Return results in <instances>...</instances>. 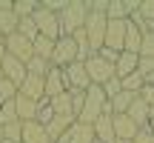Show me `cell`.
Returning a JSON list of instances; mask_svg holds the SVG:
<instances>
[{
	"label": "cell",
	"instance_id": "24",
	"mask_svg": "<svg viewBox=\"0 0 154 143\" xmlns=\"http://www.w3.org/2000/svg\"><path fill=\"white\" fill-rule=\"evenodd\" d=\"M134 97H137V94H131V92H120L117 97H111L109 100V103H111V115H126L128 106L134 103Z\"/></svg>",
	"mask_w": 154,
	"mask_h": 143
},
{
	"label": "cell",
	"instance_id": "18",
	"mask_svg": "<svg viewBox=\"0 0 154 143\" xmlns=\"http://www.w3.org/2000/svg\"><path fill=\"white\" fill-rule=\"evenodd\" d=\"M91 126H94V140H100V143H117L114 129H111V115H100V120L91 123Z\"/></svg>",
	"mask_w": 154,
	"mask_h": 143
},
{
	"label": "cell",
	"instance_id": "8",
	"mask_svg": "<svg viewBox=\"0 0 154 143\" xmlns=\"http://www.w3.org/2000/svg\"><path fill=\"white\" fill-rule=\"evenodd\" d=\"M63 77H66L69 92H86V89L91 86V80H88V75H86V63H83V60L66 66V69H63Z\"/></svg>",
	"mask_w": 154,
	"mask_h": 143
},
{
	"label": "cell",
	"instance_id": "27",
	"mask_svg": "<svg viewBox=\"0 0 154 143\" xmlns=\"http://www.w3.org/2000/svg\"><path fill=\"white\" fill-rule=\"evenodd\" d=\"M17 34H23L26 40H37L40 37V32H37V23H34V17H23L20 23H17Z\"/></svg>",
	"mask_w": 154,
	"mask_h": 143
},
{
	"label": "cell",
	"instance_id": "42",
	"mask_svg": "<svg viewBox=\"0 0 154 143\" xmlns=\"http://www.w3.org/2000/svg\"><path fill=\"white\" fill-rule=\"evenodd\" d=\"M3 57H6V46L0 43V77H3Z\"/></svg>",
	"mask_w": 154,
	"mask_h": 143
},
{
	"label": "cell",
	"instance_id": "22",
	"mask_svg": "<svg viewBox=\"0 0 154 143\" xmlns=\"http://www.w3.org/2000/svg\"><path fill=\"white\" fill-rule=\"evenodd\" d=\"M140 46H143V32H140V29L128 20V26H126V49H123V52L140 55Z\"/></svg>",
	"mask_w": 154,
	"mask_h": 143
},
{
	"label": "cell",
	"instance_id": "7",
	"mask_svg": "<svg viewBox=\"0 0 154 143\" xmlns=\"http://www.w3.org/2000/svg\"><path fill=\"white\" fill-rule=\"evenodd\" d=\"M3 46H6V55H11V57H17L20 63H29L34 57V46H32V40H26L23 34H9V37H3Z\"/></svg>",
	"mask_w": 154,
	"mask_h": 143
},
{
	"label": "cell",
	"instance_id": "28",
	"mask_svg": "<svg viewBox=\"0 0 154 143\" xmlns=\"http://www.w3.org/2000/svg\"><path fill=\"white\" fill-rule=\"evenodd\" d=\"M37 9H40L37 0H17V3H11V11H14L20 20H23V17H32Z\"/></svg>",
	"mask_w": 154,
	"mask_h": 143
},
{
	"label": "cell",
	"instance_id": "13",
	"mask_svg": "<svg viewBox=\"0 0 154 143\" xmlns=\"http://www.w3.org/2000/svg\"><path fill=\"white\" fill-rule=\"evenodd\" d=\"M20 143H51V138H49V132H46V126H43V123L29 120V123H23Z\"/></svg>",
	"mask_w": 154,
	"mask_h": 143
},
{
	"label": "cell",
	"instance_id": "6",
	"mask_svg": "<svg viewBox=\"0 0 154 143\" xmlns=\"http://www.w3.org/2000/svg\"><path fill=\"white\" fill-rule=\"evenodd\" d=\"M32 17H34V23H37L40 37H49V40H60L63 37V32H60V17H57L54 11H49V9L40 6Z\"/></svg>",
	"mask_w": 154,
	"mask_h": 143
},
{
	"label": "cell",
	"instance_id": "34",
	"mask_svg": "<svg viewBox=\"0 0 154 143\" xmlns=\"http://www.w3.org/2000/svg\"><path fill=\"white\" fill-rule=\"evenodd\" d=\"M51 117H54V112H51V103H49V100H40V109H37V117H34V120L43 123V126H49Z\"/></svg>",
	"mask_w": 154,
	"mask_h": 143
},
{
	"label": "cell",
	"instance_id": "46",
	"mask_svg": "<svg viewBox=\"0 0 154 143\" xmlns=\"http://www.w3.org/2000/svg\"><path fill=\"white\" fill-rule=\"evenodd\" d=\"M117 143H128V140H117Z\"/></svg>",
	"mask_w": 154,
	"mask_h": 143
},
{
	"label": "cell",
	"instance_id": "44",
	"mask_svg": "<svg viewBox=\"0 0 154 143\" xmlns=\"http://www.w3.org/2000/svg\"><path fill=\"white\" fill-rule=\"evenodd\" d=\"M146 129H149V132L154 135V115H151V120H149V126H146Z\"/></svg>",
	"mask_w": 154,
	"mask_h": 143
},
{
	"label": "cell",
	"instance_id": "25",
	"mask_svg": "<svg viewBox=\"0 0 154 143\" xmlns=\"http://www.w3.org/2000/svg\"><path fill=\"white\" fill-rule=\"evenodd\" d=\"M106 17H109V20H128V3L126 0H109Z\"/></svg>",
	"mask_w": 154,
	"mask_h": 143
},
{
	"label": "cell",
	"instance_id": "12",
	"mask_svg": "<svg viewBox=\"0 0 154 143\" xmlns=\"http://www.w3.org/2000/svg\"><path fill=\"white\" fill-rule=\"evenodd\" d=\"M26 75H29V72H26V63H20L17 57H11V55L3 57V77L9 83H14V86L20 89L23 80H26Z\"/></svg>",
	"mask_w": 154,
	"mask_h": 143
},
{
	"label": "cell",
	"instance_id": "1",
	"mask_svg": "<svg viewBox=\"0 0 154 143\" xmlns=\"http://www.w3.org/2000/svg\"><path fill=\"white\" fill-rule=\"evenodd\" d=\"M57 17H60V32H63V37H72L77 29H83V26H86L88 3H86V0H69V3H66V9H63Z\"/></svg>",
	"mask_w": 154,
	"mask_h": 143
},
{
	"label": "cell",
	"instance_id": "17",
	"mask_svg": "<svg viewBox=\"0 0 154 143\" xmlns=\"http://www.w3.org/2000/svg\"><path fill=\"white\" fill-rule=\"evenodd\" d=\"M14 106H17V120H20V123L34 120V117H37V109H40V103H34V100L23 97L20 92H17V97H14Z\"/></svg>",
	"mask_w": 154,
	"mask_h": 143
},
{
	"label": "cell",
	"instance_id": "29",
	"mask_svg": "<svg viewBox=\"0 0 154 143\" xmlns=\"http://www.w3.org/2000/svg\"><path fill=\"white\" fill-rule=\"evenodd\" d=\"M49 69H51V63L43 60V57H37V55L26 63V72H29V75H37V77H46V75H49Z\"/></svg>",
	"mask_w": 154,
	"mask_h": 143
},
{
	"label": "cell",
	"instance_id": "31",
	"mask_svg": "<svg viewBox=\"0 0 154 143\" xmlns=\"http://www.w3.org/2000/svg\"><path fill=\"white\" fill-rule=\"evenodd\" d=\"M123 92H131V94H140V89H143V75L140 72H134V75H128V77H123Z\"/></svg>",
	"mask_w": 154,
	"mask_h": 143
},
{
	"label": "cell",
	"instance_id": "21",
	"mask_svg": "<svg viewBox=\"0 0 154 143\" xmlns=\"http://www.w3.org/2000/svg\"><path fill=\"white\" fill-rule=\"evenodd\" d=\"M49 103H51V112H54V115H60V117H74V115H72V92L57 94V97H51ZM74 120H77V117H74Z\"/></svg>",
	"mask_w": 154,
	"mask_h": 143
},
{
	"label": "cell",
	"instance_id": "4",
	"mask_svg": "<svg viewBox=\"0 0 154 143\" xmlns=\"http://www.w3.org/2000/svg\"><path fill=\"white\" fill-rule=\"evenodd\" d=\"M106 26H109V17L106 14H97V11H88L86 17V37H88V49L91 52H100L103 49V40H106Z\"/></svg>",
	"mask_w": 154,
	"mask_h": 143
},
{
	"label": "cell",
	"instance_id": "20",
	"mask_svg": "<svg viewBox=\"0 0 154 143\" xmlns=\"http://www.w3.org/2000/svg\"><path fill=\"white\" fill-rule=\"evenodd\" d=\"M66 138H69V143H94V126L77 120L74 126L66 132Z\"/></svg>",
	"mask_w": 154,
	"mask_h": 143
},
{
	"label": "cell",
	"instance_id": "14",
	"mask_svg": "<svg viewBox=\"0 0 154 143\" xmlns=\"http://www.w3.org/2000/svg\"><path fill=\"white\" fill-rule=\"evenodd\" d=\"M63 92H69L66 77H63V69H54V66H51L49 75H46V100L57 97V94H63Z\"/></svg>",
	"mask_w": 154,
	"mask_h": 143
},
{
	"label": "cell",
	"instance_id": "40",
	"mask_svg": "<svg viewBox=\"0 0 154 143\" xmlns=\"http://www.w3.org/2000/svg\"><path fill=\"white\" fill-rule=\"evenodd\" d=\"M131 143H154V135L149 132V129H140V132H137V138H134Z\"/></svg>",
	"mask_w": 154,
	"mask_h": 143
},
{
	"label": "cell",
	"instance_id": "39",
	"mask_svg": "<svg viewBox=\"0 0 154 143\" xmlns=\"http://www.w3.org/2000/svg\"><path fill=\"white\" fill-rule=\"evenodd\" d=\"M137 97L143 100L146 106H151V109H154V86H146V83H143V89H140V94H137Z\"/></svg>",
	"mask_w": 154,
	"mask_h": 143
},
{
	"label": "cell",
	"instance_id": "26",
	"mask_svg": "<svg viewBox=\"0 0 154 143\" xmlns=\"http://www.w3.org/2000/svg\"><path fill=\"white\" fill-rule=\"evenodd\" d=\"M54 43H57V40H49V37H37V40L32 43V46H34V55L51 63V55H54Z\"/></svg>",
	"mask_w": 154,
	"mask_h": 143
},
{
	"label": "cell",
	"instance_id": "5",
	"mask_svg": "<svg viewBox=\"0 0 154 143\" xmlns=\"http://www.w3.org/2000/svg\"><path fill=\"white\" fill-rule=\"evenodd\" d=\"M80 60V49H77V43L72 37H60L54 43V55H51V66L54 69H66L72 66V63Z\"/></svg>",
	"mask_w": 154,
	"mask_h": 143
},
{
	"label": "cell",
	"instance_id": "3",
	"mask_svg": "<svg viewBox=\"0 0 154 143\" xmlns=\"http://www.w3.org/2000/svg\"><path fill=\"white\" fill-rule=\"evenodd\" d=\"M86 75H88V80H91V86H103L111 77H117L114 75V63L103 60L97 52H91V55L86 57Z\"/></svg>",
	"mask_w": 154,
	"mask_h": 143
},
{
	"label": "cell",
	"instance_id": "32",
	"mask_svg": "<svg viewBox=\"0 0 154 143\" xmlns=\"http://www.w3.org/2000/svg\"><path fill=\"white\" fill-rule=\"evenodd\" d=\"M6 123H20V120H17V106H14V100H9V103L0 106V126H6Z\"/></svg>",
	"mask_w": 154,
	"mask_h": 143
},
{
	"label": "cell",
	"instance_id": "9",
	"mask_svg": "<svg viewBox=\"0 0 154 143\" xmlns=\"http://www.w3.org/2000/svg\"><path fill=\"white\" fill-rule=\"evenodd\" d=\"M126 26L128 20H109V26H106V40L103 46L111 52H123L126 49Z\"/></svg>",
	"mask_w": 154,
	"mask_h": 143
},
{
	"label": "cell",
	"instance_id": "16",
	"mask_svg": "<svg viewBox=\"0 0 154 143\" xmlns=\"http://www.w3.org/2000/svg\"><path fill=\"white\" fill-rule=\"evenodd\" d=\"M140 66V55H131V52H120V57H117V63H114V75H117V80H123V77H128V75H134Z\"/></svg>",
	"mask_w": 154,
	"mask_h": 143
},
{
	"label": "cell",
	"instance_id": "2",
	"mask_svg": "<svg viewBox=\"0 0 154 143\" xmlns=\"http://www.w3.org/2000/svg\"><path fill=\"white\" fill-rule=\"evenodd\" d=\"M106 103H109V97L103 94V86H88L86 89V103H83V112H80L77 120L88 123V126L97 123L100 115H103V109H106Z\"/></svg>",
	"mask_w": 154,
	"mask_h": 143
},
{
	"label": "cell",
	"instance_id": "41",
	"mask_svg": "<svg viewBox=\"0 0 154 143\" xmlns=\"http://www.w3.org/2000/svg\"><path fill=\"white\" fill-rule=\"evenodd\" d=\"M97 55L103 57V60H109V63H117V57H120V52H111V49H106V46H103V49H100Z\"/></svg>",
	"mask_w": 154,
	"mask_h": 143
},
{
	"label": "cell",
	"instance_id": "23",
	"mask_svg": "<svg viewBox=\"0 0 154 143\" xmlns=\"http://www.w3.org/2000/svg\"><path fill=\"white\" fill-rule=\"evenodd\" d=\"M17 23H20V17L11 9H0V34H3V37H9V34L17 32Z\"/></svg>",
	"mask_w": 154,
	"mask_h": 143
},
{
	"label": "cell",
	"instance_id": "15",
	"mask_svg": "<svg viewBox=\"0 0 154 143\" xmlns=\"http://www.w3.org/2000/svg\"><path fill=\"white\" fill-rule=\"evenodd\" d=\"M126 115L134 120V126H137V129H146V126H149V120H151V115H154V109H151V106H146L140 97H134V103L128 106Z\"/></svg>",
	"mask_w": 154,
	"mask_h": 143
},
{
	"label": "cell",
	"instance_id": "36",
	"mask_svg": "<svg viewBox=\"0 0 154 143\" xmlns=\"http://www.w3.org/2000/svg\"><path fill=\"white\" fill-rule=\"evenodd\" d=\"M83 103H86V92H72V115L74 117H80Z\"/></svg>",
	"mask_w": 154,
	"mask_h": 143
},
{
	"label": "cell",
	"instance_id": "37",
	"mask_svg": "<svg viewBox=\"0 0 154 143\" xmlns=\"http://www.w3.org/2000/svg\"><path fill=\"white\" fill-rule=\"evenodd\" d=\"M140 17L154 23V0H143V3H140Z\"/></svg>",
	"mask_w": 154,
	"mask_h": 143
},
{
	"label": "cell",
	"instance_id": "43",
	"mask_svg": "<svg viewBox=\"0 0 154 143\" xmlns=\"http://www.w3.org/2000/svg\"><path fill=\"white\" fill-rule=\"evenodd\" d=\"M146 80V86H154V75H149V77H143Z\"/></svg>",
	"mask_w": 154,
	"mask_h": 143
},
{
	"label": "cell",
	"instance_id": "33",
	"mask_svg": "<svg viewBox=\"0 0 154 143\" xmlns=\"http://www.w3.org/2000/svg\"><path fill=\"white\" fill-rule=\"evenodd\" d=\"M17 92H20V89H17L14 83H9L6 77H0V106L9 103V100H14V97H17Z\"/></svg>",
	"mask_w": 154,
	"mask_h": 143
},
{
	"label": "cell",
	"instance_id": "19",
	"mask_svg": "<svg viewBox=\"0 0 154 143\" xmlns=\"http://www.w3.org/2000/svg\"><path fill=\"white\" fill-rule=\"evenodd\" d=\"M74 123H77L74 117H60V115H54V117H51V123H49V126H46V132H49L51 143H54V140H60L63 135H66L69 129L74 126Z\"/></svg>",
	"mask_w": 154,
	"mask_h": 143
},
{
	"label": "cell",
	"instance_id": "10",
	"mask_svg": "<svg viewBox=\"0 0 154 143\" xmlns=\"http://www.w3.org/2000/svg\"><path fill=\"white\" fill-rule=\"evenodd\" d=\"M111 129H114V138L117 140H128V143L137 138V132H140L128 115H111Z\"/></svg>",
	"mask_w": 154,
	"mask_h": 143
},
{
	"label": "cell",
	"instance_id": "47",
	"mask_svg": "<svg viewBox=\"0 0 154 143\" xmlns=\"http://www.w3.org/2000/svg\"><path fill=\"white\" fill-rule=\"evenodd\" d=\"M0 43H3V34H0Z\"/></svg>",
	"mask_w": 154,
	"mask_h": 143
},
{
	"label": "cell",
	"instance_id": "38",
	"mask_svg": "<svg viewBox=\"0 0 154 143\" xmlns=\"http://www.w3.org/2000/svg\"><path fill=\"white\" fill-rule=\"evenodd\" d=\"M137 72H140L143 77L154 75V57H140V66H137Z\"/></svg>",
	"mask_w": 154,
	"mask_h": 143
},
{
	"label": "cell",
	"instance_id": "30",
	"mask_svg": "<svg viewBox=\"0 0 154 143\" xmlns=\"http://www.w3.org/2000/svg\"><path fill=\"white\" fill-rule=\"evenodd\" d=\"M20 135H23V123H6V126H0V140L20 143Z\"/></svg>",
	"mask_w": 154,
	"mask_h": 143
},
{
	"label": "cell",
	"instance_id": "35",
	"mask_svg": "<svg viewBox=\"0 0 154 143\" xmlns=\"http://www.w3.org/2000/svg\"><path fill=\"white\" fill-rule=\"evenodd\" d=\"M120 92H123V83L117 80V77H111L109 83H103V94H106V97H109V100H111V97H117V94H120Z\"/></svg>",
	"mask_w": 154,
	"mask_h": 143
},
{
	"label": "cell",
	"instance_id": "11",
	"mask_svg": "<svg viewBox=\"0 0 154 143\" xmlns=\"http://www.w3.org/2000/svg\"><path fill=\"white\" fill-rule=\"evenodd\" d=\"M20 94H23V97H29V100H34V103L46 100V77L26 75V80H23V86H20Z\"/></svg>",
	"mask_w": 154,
	"mask_h": 143
},
{
	"label": "cell",
	"instance_id": "45",
	"mask_svg": "<svg viewBox=\"0 0 154 143\" xmlns=\"http://www.w3.org/2000/svg\"><path fill=\"white\" fill-rule=\"evenodd\" d=\"M0 143H11V140H0Z\"/></svg>",
	"mask_w": 154,
	"mask_h": 143
}]
</instances>
